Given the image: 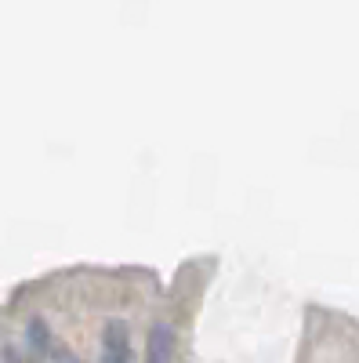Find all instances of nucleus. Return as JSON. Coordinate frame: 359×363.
I'll list each match as a JSON object with an SVG mask.
<instances>
[{
  "instance_id": "obj_3",
  "label": "nucleus",
  "mask_w": 359,
  "mask_h": 363,
  "mask_svg": "<svg viewBox=\"0 0 359 363\" xmlns=\"http://www.w3.org/2000/svg\"><path fill=\"white\" fill-rule=\"evenodd\" d=\"M51 359H55V363H80L69 349H51Z\"/></svg>"
},
{
  "instance_id": "obj_4",
  "label": "nucleus",
  "mask_w": 359,
  "mask_h": 363,
  "mask_svg": "<svg viewBox=\"0 0 359 363\" xmlns=\"http://www.w3.org/2000/svg\"><path fill=\"white\" fill-rule=\"evenodd\" d=\"M11 363H18V359H11Z\"/></svg>"
},
{
  "instance_id": "obj_2",
  "label": "nucleus",
  "mask_w": 359,
  "mask_h": 363,
  "mask_svg": "<svg viewBox=\"0 0 359 363\" xmlns=\"http://www.w3.org/2000/svg\"><path fill=\"white\" fill-rule=\"evenodd\" d=\"M174 356V330L167 323H156L145 338V363H171Z\"/></svg>"
},
{
  "instance_id": "obj_1",
  "label": "nucleus",
  "mask_w": 359,
  "mask_h": 363,
  "mask_svg": "<svg viewBox=\"0 0 359 363\" xmlns=\"http://www.w3.org/2000/svg\"><path fill=\"white\" fill-rule=\"evenodd\" d=\"M102 363H131V342L124 323H109L102 335Z\"/></svg>"
}]
</instances>
